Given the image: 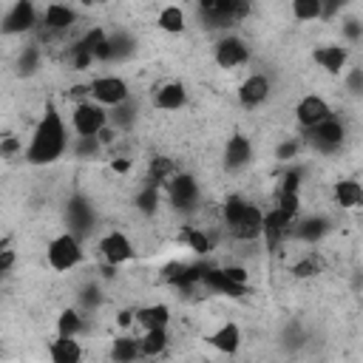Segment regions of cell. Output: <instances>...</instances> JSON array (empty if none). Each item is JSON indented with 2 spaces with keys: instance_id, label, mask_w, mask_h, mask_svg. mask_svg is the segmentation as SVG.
I'll return each instance as SVG.
<instances>
[{
  "instance_id": "6da1fadb",
  "label": "cell",
  "mask_w": 363,
  "mask_h": 363,
  "mask_svg": "<svg viewBox=\"0 0 363 363\" xmlns=\"http://www.w3.org/2000/svg\"><path fill=\"white\" fill-rule=\"evenodd\" d=\"M71 139H68V125L62 119V113L57 111L54 102L45 105V113L40 116L37 128L31 130V139L23 150V159L28 164H54L57 159H62V153L68 150Z\"/></svg>"
},
{
  "instance_id": "7a4b0ae2",
  "label": "cell",
  "mask_w": 363,
  "mask_h": 363,
  "mask_svg": "<svg viewBox=\"0 0 363 363\" xmlns=\"http://www.w3.org/2000/svg\"><path fill=\"white\" fill-rule=\"evenodd\" d=\"M82 241L68 230V233H60V235H54L51 241H48V247H45V261H48V267L51 269H57V272H68V269H74L77 264H82Z\"/></svg>"
},
{
  "instance_id": "3957f363",
  "label": "cell",
  "mask_w": 363,
  "mask_h": 363,
  "mask_svg": "<svg viewBox=\"0 0 363 363\" xmlns=\"http://www.w3.org/2000/svg\"><path fill=\"white\" fill-rule=\"evenodd\" d=\"M303 136H306L318 150L332 153V150H337V147L346 142V125H343V119H340L337 113H332V116H326L323 122L306 128Z\"/></svg>"
},
{
  "instance_id": "277c9868",
  "label": "cell",
  "mask_w": 363,
  "mask_h": 363,
  "mask_svg": "<svg viewBox=\"0 0 363 363\" xmlns=\"http://www.w3.org/2000/svg\"><path fill=\"white\" fill-rule=\"evenodd\" d=\"M108 122V108L94 102V99H82L74 105L71 113V130L77 136H96V130Z\"/></svg>"
},
{
  "instance_id": "5b68a950",
  "label": "cell",
  "mask_w": 363,
  "mask_h": 363,
  "mask_svg": "<svg viewBox=\"0 0 363 363\" xmlns=\"http://www.w3.org/2000/svg\"><path fill=\"white\" fill-rule=\"evenodd\" d=\"M40 23H37V9L31 0H14L9 6V11L0 17V31L6 37H14V34H28L34 31Z\"/></svg>"
},
{
  "instance_id": "8992f818",
  "label": "cell",
  "mask_w": 363,
  "mask_h": 363,
  "mask_svg": "<svg viewBox=\"0 0 363 363\" xmlns=\"http://www.w3.org/2000/svg\"><path fill=\"white\" fill-rule=\"evenodd\" d=\"M261 224H264L261 207L247 199V204L241 207V213H238L233 221H227L224 227H227V233H230L235 241H247V244H250V241H258V238H261Z\"/></svg>"
},
{
  "instance_id": "52a82bcc",
  "label": "cell",
  "mask_w": 363,
  "mask_h": 363,
  "mask_svg": "<svg viewBox=\"0 0 363 363\" xmlns=\"http://www.w3.org/2000/svg\"><path fill=\"white\" fill-rule=\"evenodd\" d=\"M88 88H91V99L105 105V108L119 105V102H125L130 96L128 82L122 77H116V74H99V77H94L88 82Z\"/></svg>"
},
{
  "instance_id": "ba28073f",
  "label": "cell",
  "mask_w": 363,
  "mask_h": 363,
  "mask_svg": "<svg viewBox=\"0 0 363 363\" xmlns=\"http://www.w3.org/2000/svg\"><path fill=\"white\" fill-rule=\"evenodd\" d=\"M213 60L218 68H238L250 60V45L238 34H224L213 45Z\"/></svg>"
},
{
  "instance_id": "9c48e42d",
  "label": "cell",
  "mask_w": 363,
  "mask_h": 363,
  "mask_svg": "<svg viewBox=\"0 0 363 363\" xmlns=\"http://www.w3.org/2000/svg\"><path fill=\"white\" fill-rule=\"evenodd\" d=\"M164 187H167V196H170L173 207H179L182 213L196 210V204H199V182L190 173H182V170L173 173Z\"/></svg>"
},
{
  "instance_id": "30bf717a",
  "label": "cell",
  "mask_w": 363,
  "mask_h": 363,
  "mask_svg": "<svg viewBox=\"0 0 363 363\" xmlns=\"http://www.w3.org/2000/svg\"><path fill=\"white\" fill-rule=\"evenodd\" d=\"M269 91H272V85H269L267 74H250L238 85V105L244 111H255L269 99Z\"/></svg>"
},
{
  "instance_id": "8fae6325",
  "label": "cell",
  "mask_w": 363,
  "mask_h": 363,
  "mask_svg": "<svg viewBox=\"0 0 363 363\" xmlns=\"http://www.w3.org/2000/svg\"><path fill=\"white\" fill-rule=\"evenodd\" d=\"M332 113H335L332 105H329L320 94H306V96H301V102L295 105V122L301 125V130H306V128L323 122V119L332 116Z\"/></svg>"
},
{
  "instance_id": "7c38bea8",
  "label": "cell",
  "mask_w": 363,
  "mask_h": 363,
  "mask_svg": "<svg viewBox=\"0 0 363 363\" xmlns=\"http://www.w3.org/2000/svg\"><path fill=\"white\" fill-rule=\"evenodd\" d=\"M99 255H102L108 264L119 267V264H128V261L136 255V250H133V244H130V238H128L125 233L111 230V233H105V235L99 238Z\"/></svg>"
},
{
  "instance_id": "4fadbf2b",
  "label": "cell",
  "mask_w": 363,
  "mask_h": 363,
  "mask_svg": "<svg viewBox=\"0 0 363 363\" xmlns=\"http://www.w3.org/2000/svg\"><path fill=\"white\" fill-rule=\"evenodd\" d=\"M295 218H289L286 213H281L278 207H272L269 213H264V224H261V235L267 241L269 250H278L284 244V238H289V227Z\"/></svg>"
},
{
  "instance_id": "5bb4252c",
  "label": "cell",
  "mask_w": 363,
  "mask_h": 363,
  "mask_svg": "<svg viewBox=\"0 0 363 363\" xmlns=\"http://www.w3.org/2000/svg\"><path fill=\"white\" fill-rule=\"evenodd\" d=\"M252 142H250V136H244V133H233L230 139H227V147H224V167L230 170V173H238V170H244L250 162H252Z\"/></svg>"
},
{
  "instance_id": "9a60e30c",
  "label": "cell",
  "mask_w": 363,
  "mask_h": 363,
  "mask_svg": "<svg viewBox=\"0 0 363 363\" xmlns=\"http://www.w3.org/2000/svg\"><path fill=\"white\" fill-rule=\"evenodd\" d=\"M65 216H68V230H71L77 238H82V235H88V233L94 230V207H91L88 199L74 196V199L68 201V207H65Z\"/></svg>"
},
{
  "instance_id": "2e32d148",
  "label": "cell",
  "mask_w": 363,
  "mask_h": 363,
  "mask_svg": "<svg viewBox=\"0 0 363 363\" xmlns=\"http://www.w3.org/2000/svg\"><path fill=\"white\" fill-rule=\"evenodd\" d=\"M250 0H218V9L216 14L207 20L210 28H230L235 23H241L247 14H250Z\"/></svg>"
},
{
  "instance_id": "e0dca14e",
  "label": "cell",
  "mask_w": 363,
  "mask_h": 363,
  "mask_svg": "<svg viewBox=\"0 0 363 363\" xmlns=\"http://www.w3.org/2000/svg\"><path fill=\"white\" fill-rule=\"evenodd\" d=\"M77 23V11L65 3H48L45 11H43V28L51 31V34H65L71 26Z\"/></svg>"
},
{
  "instance_id": "ac0fdd59",
  "label": "cell",
  "mask_w": 363,
  "mask_h": 363,
  "mask_svg": "<svg viewBox=\"0 0 363 363\" xmlns=\"http://www.w3.org/2000/svg\"><path fill=\"white\" fill-rule=\"evenodd\" d=\"M315 62L326 71V74H340L343 68H346V62H349V45H343V43H332V45H320V48H315Z\"/></svg>"
},
{
  "instance_id": "d6986e66",
  "label": "cell",
  "mask_w": 363,
  "mask_h": 363,
  "mask_svg": "<svg viewBox=\"0 0 363 363\" xmlns=\"http://www.w3.org/2000/svg\"><path fill=\"white\" fill-rule=\"evenodd\" d=\"M326 233H329V218H323V216L295 218L289 227V235H295L298 241H306V244H318Z\"/></svg>"
},
{
  "instance_id": "ffe728a7",
  "label": "cell",
  "mask_w": 363,
  "mask_h": 363,
  "mask_svg": "<svg viewBox=\"0 0 363 363\" xmlns=\"http://www.w3.org/2000/svg\"><path fill=\"white\" fill-rule=\"evenodd\" d=\"M153 105L159 111H182L187 105V88L182 82H164L153 91Z\"/></svg>"
},
{
  "instance_id": "44dd1931",
  "label": "cell",
  "mask_w": 363,
  "mask_h": 363,
  "mask_svg": "<svg viewBox=\"0 0 363 363\" xmlns=\"http://www.w3.org/2000/svg\"><path fill=\"white\" fill-rule=\"evenodd\" d=\"M332 201H335L340 210H357V207L363 204V187H360V182H354V179H340V182H335V187H332Z\"/></svg>"
},
{
  "instance_id": "7402d4cb",
  "label": "cell",
  "mask_w": 363,
  "mask_h": 363,
  "mask_svg": "<svg viewBox=\"0 0 363 363\" xmlns=\"http://www.w3.org/2000/svg\"><path fill=\"white\" fill-rule=\"evenodd\" d=\"M133 323L145 332V329H167L170 326V309L164 303H153V306H142L133 312Z\"/></svg>"
},
{
  "instance_id": "603a6c76",
  "label": "cell",
  "mask_w": 363,
  "mask_h": 363,
  "mask_svg": "<svg viewBox=\"0 0 363 363\" xmlns=\"http://www.w3.org/2000/svg\"><path fill=\"white\" fill-rule=\"evenodd\" d=\"M207 343H210L216 352H221V354H235L238 346H241V329H238V323H221V326L207 337Z\"/></svg>"
},
{
  "instance_id": "cb8c5ba5",
  "label": "cell",
  "mask_w": 363,
  "mask_h": 363,
  "mask_svg": "<svg viewBox=\"0 0 363 363\" xmlns=\"http://www.w3.org/2000/svg\"><path fill=\"white\" fill-rule=\"evenodd\" d=\"M48 354L54 363H77L82 357V346L74 335H57V340H51L48 346Z\"/></svg>"
},
{
  "instance_id": "d4e9b609",
  "label": "cell",
  "mask_w": 363,
  "mask_h": 363,
  "mask_svg": "<svg viewBox=\"0 0 363 363\" xmlns=\"http://www.w3.org/2000/svg\"><path fill=\"white\" fill-rule=\"evenodd\" d=\"M136 116H139V105L130 96L125 102L108 108V125H113L116 130H130L136 125Z\"/></svg>"
},
{
  "instance_id": "484cf974",
  "label": "cell",
  "mask_w": 363,
  "mask_h": 363,
  "mask_svg": "<svg viewBox=\"0 0 363 363\" xmlns=\"http://www.w3.org/2000/svg\"><path fill=\"white\" fill-rule=\"evenodd\" d=\"M159 201H162V187L145 176V182H142L139 190H136V210L145 213V216H156Z\"/></svg>"
},
{
  "instance_id": "4316f807",
  "label": "cell",
  "mask_w": 363,
  "mask_h": 363,
  "mask_svg": "<svg viewBox=\"0 0 363 363\" xmlns=\"http://www.w3.org/2000/svg\"><path fill=\"white\" fill-rule=\"evenodd\" d=\"M167 343H170V335L167 329H145L139 335V346H142V357H159L167 352Z\"/></svg>"
},
{
  "instance_id": "83f0119b",
  "label": "cell",
  "mask_w": 363,
  "mask_h": 363,
  "mask_svg": "<svg viewBox=\"0 0 363 363\" xmlns=\"http://www.w3.org/2000/svg\"><path fill=\"white\" fill-rule=\"evenodd\" d=\"M326 269V258L320 255V252H315V250H309L306 255H301L295 264H292V275L295 278H318L320 272Z\"/></svg>"
},
{
  "instance_id": "f1b7e54d",
  "label": "cell",
  "mask_w": 363,
  "mask_h": 363,
  "mask_svg": "<svg viewBox=\"0 0 363 363\" xmlns=\"http://www.w3.org/2000/svg\"><path fill=\"white\" fill-rule=\"evenodd\" d=\"M142 357V346H139V337L133 335H122L111 343V360L116 363H130V360H139Z\"/></svg>"
},
{
  "instance_id": "f546056e",
  "label": "cell",
  "mask_w": 363,
  "mask_h": 363,
  "mask_svg": "<svg viewBox=\"0 0 363 363\" xmlns=\"http://www.w3.org/2000/svg\"><path fill=\"white\" fill-rule=\"evenodd\" d=\"M156 23H159V28L167 31V34H182L184 26H187V14H184L182 6H164V9L159 11Z\"/></svg>"
},
{
  "instance_id": "4dcf8cb0",
  "label": "cell",
  "mask_w": 363,
  "mask_h": 363,
  "mask_svg": "<svg viewBox=\"0 0 363 363\" xmlns=\"http://www.w3.org/2000/svg\"><path fill=\"white\" fill-rule=\"evenodd\" d=\"M173 173H179V164H176L170 156H153V159L147 162V179L156 182L159 187H164Z\"/></svg>"
},
{
  "instance_id": "1f68e13d",
  "label": "cell",
  "mask_w": 363,
  "mask_h": 363,
  "mask_svg": "<svg viewBox=\"0 0 363 363\" xmlns=\"http://www.w3.org/2000/svg\"><path fill=\"white\" fill-rule=\"evenodd\" d=\"M68 150H71L77 159H94V156L102 153V145H99L96 136H74L71 145H68Z\"/></svg>"
},
{
  "instance_id": "d6a6232c",
  "label": "cell",
  "mask_w": 363,
  "mask_h": 363,
  "mask_svg": "<svg viewBox=\"0 0 363 363\" xmlns=\"http://www.w3.org/2000/svg\"><path fill=\"white\" fill-rule=\"evenodd\" d=\"M182 238H184V244H187L193 252H199V255H204V252L213 250V238H210V233H204L201 227H187V230L182 233Z\"/></svg>"
},
{
  "instance_id": "836d02e7",
  "label": "cell",
  "mask_w": 363,
  "mask_h": 363,
  "mask_svg": "<svg viewBox=\"0 0 363 363\" xmlns=\"http://www.w3.org/2000/svg\"><path fill=\"white\" fill-rule=\"evenodd\" d=\"M82 315L77 312V309H62L60 312V318H57V335H79L82 332Z\"/></svg>"
},
{
  "instance_id": "e575fe53",
  "label": "cell",
  "mask_w": 363,
  "mask_h": 363,
  "mask_svg": "<svg viewBox=\"0 0 363 363\" xmlns=\"http://www.w3.org/2000/svg\"><path fill=\"white\" fill-rule=\"evenodd\" d=\"M17 68H20L23 77H31V74L40 68V43H31V45H26V48L20 51Z\"/></svg>"
},
{
  "instance_id": "d590c367",
  "label": "cell",
  "mask_w": 363,
  "mask_h": 363,
  "mask_svg": "<svg viewBox=\"0 0 363 363\" xmlns=\"http://www.w3.org/2000/svg\"><path fill=\"white\" fill-rule=\"evenodd\" d=\"M292 17L301 23L320 20V0H292Z\"/></svg>"
},
{
  "instance_id": "8d00e7d4",
  "label": "cell",
  "mask_w": 363,
  "mask_h": 363,
  "mask_svg": "<svg viewBox=\"0 0 363 363\" xmlns=\"http://www.w3.org/2000/svg\"><path fill=\"white\" fill-rule=\"evenodd\" d=\"M23 153V142L17 136H3L0 139V159H14Z\"/></svg>"
},
{
  "instance_id": "74e56055",
  "label": "cell",
  "mask_w": 363,
  "mask_h": 363,
  "mask_svg": "<svg viewBox=\"0 0 363 363\" xmlns=\"http://www.w3.org/2000/svg\"><path fill=\"white\" fill-rule=\"evenodd\" d=\"M346 3H349V0H320V20H332V17H337V14L343 11Z\"/></svg>"
},
{
  "instance_id": "f35d334b",
  "label": "cell",
  "mask_w": 363,
  "mask_h": 363,
  "mask_svg": "<svg viewBox=\"0 0 363 363\" xmlns=\"http://www.w3.org/2000/svg\"><path fill=\"white\" fill-rule=\"evenodd\" d=\"M298 150H301V139H286V142L278 147V153H275V156H278L281 162H289V159H295V156H298Z\"/></svg>"
},
{
  "instance_id": "ab89813d",
  "label": "cell",
  "mask_w": 363,
  "mask_h": 363,
  "mask_svg": "<svg viewBox=\"0 0 363 363\" xmlns=\"http://www.w3.org/2000/svg\"><path fill=\"white\" fill-rule=\"evenodd\" d=\"M346 88H349L354 96L363 91V71H360V68H349V74H346Z\"/></svg>"
},
{
  "instance_id": "60d3db41",
  "label": "cell",
  "mask_w": 363,
  "mask_h": 363,
  "mask_svg": "<svg viewBox=\"0 0 363 363\" xmlns=\"http://www.w3.org/2000/svg\"><path fill=\"white\" fill-rule=\"evenodd\" d=\"M221 272H224V278H227V281L241 284V286H247V281H250V275H247V269H244V267H224Z\"/></svg>"
},
{
  "instance_id": "b9f144b4",
  "label": "cell",
  "mask_w": 363,
  "mask_h": 363,
  "mask_svg": "<svg viewBox=\"0 0 363 363\" xmlns=\"http://www.w3.org/2000/svg\"><path fill=\"white\" fill-rule=\"evenodd\" d=\"M14 264H17V252H14L11 247H6V250H0V275H6V272H11V269H14Z\"/></svg>"
},
{
  "instance_id": "7bdbcfd3",
  "label": "cell",
  "mask_w": 363,
  "mask_h": 363,
  "mask_svg": "<svg viewBox=\"0 0 363 363\" xmlns=\"http://www.w3.org/2000/svg\"><path fill=\"white\" fill-rule=\"evenodd\" d=\"M343 34H346V40H352V43H357L360 37H363V28H360V20H346L343 23Z\"/></svg>"
},
{
  "instance_id": "ee69618b",
  "label": "cell",
  "mask_w": 363,
  "mask_h": 363,
  "mask_svg": "<svg viewBox=\"0 0 363 363\" xmlns=\"http://www.w3.org/2000/svg\"><path fill=\"white\" fill-rule=\"evenodd\" d=\"M196 6H199V17L207 23V20L216 14V9H218V0H196Z\"/></svg>"
},
{
  "instance_id": "f6af8a7d",
  "label": "cell",
  "mask_w": 363,
  "mask_h": 363,
  "mask_svg": "<svg viewBox=\"0 0 363 363\" xmlns=\"http://www.w3.org/2000/svg\"><path fill=\"white\" fill-rule=\"evenodd\" d=\"M82 303L85 306H96L99 303V289L96 286H85L82 289Z\"/></svg>"
},
{
  "instance_id": "bcb514c9",
  "label": "cell",
  "mask_w": 363,
  "mask_h": 363,
  "mask_svg": "<svg viewBox=\"0 0 363 363\" xmlns=\"http://www.w3.org/2000/svg\"><path fill=\"white\" fill-rule=\"evenodd\" d=\"M113 170L116 173H128L130 170V159H113Z\"/></svg>"
},
{
  "instance_id": "7dc6e473",
  "label": "cell",
  "mask_w": 363,
  "mask_h": 363,
  "mask_svg": "<svg viewBox=\"0 0 363 363\" xmlns=\"http://www.w3.org/2000/svg\"><path fill=\"white\" fill-rule=\"evenodd\" d=\"M116 323H119V326H130V323H133V312H119Z\"/></svg>"
},
{
  "instance_id": "c3c4849f",
  "label": "cell",
  "mask_w": 363,
  "mask_h": 363,
  "mask_svg": "<svg viewBox=\"0 0 363 363\" xmlns=\"http://www.w3.org/2000/svg\"><path fill=\"white\" fill-rule=\"evenodd\" d=\"M79 3H82V6H85V9H91V6H102V3H105V0H79Z\"/></svg>"
},
{
  "instance_id": "681fc988",
  "label": "cell",
  "mask_w": 363,
  "mask_h": 363,
  "mask_svg": "<svg viewBox=\"0 0 363 363\" xmlns=\"http://www.w3.org/2000/svg\"><path fill=\"white\" fill-rule=\"evenodd\" d=\"M9 247V238H0V250H6Z\"/></svg>"
}]
</instances>
